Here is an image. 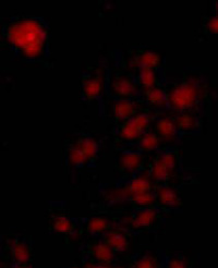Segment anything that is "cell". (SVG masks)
I'll return each instance as SVG.
<instances>
[{
	"label": "cell",
	"mask_w": 218,
	"mask_h": 268,
	"mask_svg": "<svg viewBox=\"0 0 218 268\" xmlns=\"http://www.w3.org/2000/svg\"><path fill=\"white\" fill-rule=\"evenodd\" d=\"M9 38L14 45L23 48L26 55L33 57L40 54L45 39V32L34 21H23L11 26Z\"/></svg>",
	"instance_id": "6da1fadb"
},
{
	"label": "cell",
	"mask_w": 218,
	"mask_h": 268,
	"mask_svg": "<svg viewBox=\"0 0 218 268\" xmlns=\"http://www.w3.org/2000/svg\"><path fill=\"white\" fill-rule=\"evenodd\" d=\"M196 98V89L191 84H183L172 94V102L178 108H185L192 105Z\"/></svg>",
	"instance_id": "7a4b0ae2"
},
{
	"label": "cell",
	"mask_w": 218,
	"mask_h": 268,
	"mask_svg": "<svg viewBox=\"0 0 218 268\" xmlns=\"http://www.w3.org/2000/svg\"><path fill=\"white\" fill-rule=\"evenodd\" d=\"M10 245H11V252L14 260L17 261L18 264L25 265L30 260V252L29 249L26 248V245L23 243L15 242V241H12Z\"/></svg>",
	"instance_id": "3957f363"
},
{
	"label": "cell",
	"mask_w": 218,
	"mask_h": 268,
	"mask_svg": "<svg viewBox=\"0 0 218 268\" xmlns=\"http://www.w3.org/2000/svg\"><path fill=\"white\" fill-rule=\"evenodd\" d=\"M93 254L96 259L104 264H107L114 257L113 250L107 243H98L93 248Z\"/></svg>",
	"instance_id": "277c9868"
},
{
	"label": "cell",
	"mask_w": 218,
	"mask_h": 268,
	"mask_svg": "<svg viewBox=\"0 0 218 268\" xmlns=\"http://www.w3.org/2000/svg\"><path fill=\"white\" fill-rule=\"evenodd\" d=\"M107 242L111 249H115L119 252H125L128 248V242L125 235L118 232H110L107 235Z\"/></svg>",
	"instance_id": "5b68a950"
},
{
	"label": "cell",
	"mask_w": 218,
	"mask_h": 268,
	"mask_svg": "<svg viewBox=\"0 0 218 268\" xmlns=\"http://www.w3.org/2000/svg\"><path fill=\"white\" fill-rule=\"evenodd\" d=\"M159 198H161V202L167 206H177L179 204L178 195L170 188L159 189Z\"/></svg>",
	"instance_id": "8992f818"
},
{
	"label": "cell",
	"mask_w": 218,
	"mask_h": 268,
	"mask_svg": "<svg viewBox=\"0 0 218 268\" xmlns=\"http://www.w3.org/2000/svg\"><path fill=\"white\" fill-rule=\"evenodd\" d=\"M155 212L153 209H145V211L141 212L139 215H137L136 218L133 220V227L136 228H141V227H146V226L151 225L154 219H155Z\"/></svg>",
	"instance_id": "52a82bcc"
},
{
	"label": "cell",
	"mask_w": 218,
	"mask_h": 268,
	"mask_svg": "<svg viewBox=\"0 0 218 268\" xmlns=\"http://www.w3.org/2000/svg\"><path fill=\"white\" fill-rule=\"evenodd\" d=\"M150 190V182L147 181L145 178H137L135 180L131 182L129 188L127 189V192L134 195L137 193H143V192H148Z\"/></svg>",
	"instance_id": "ba28073f"
},
{
	"label": "cell",
	"mask_w": 218,
	"mask_h": 268,
	"mask_svg": "<svg viewBox=\"0 0 218 268\" xmlns=\"http://www.w3.org/2000/svg\"><path fill=\"white\" fill-rule=\"evenodd\" d=\"M141 162L140 156L136 153H127L121 158V165L127 170H134Z\"/></svg>",
	"instance_id": "9c48e42d"
},
{
	"label": "cell",
	"mask_w": 218,
	"mask_h": 268,
	"mask_svg": "<svg viewBox=\"0 0 218 268\" xmlns=\"http://www.w3.org/2000/svg\"><path fill=\"white\" fill-rule=\"evenodd\" d=\"M132 113H133V105L129 102L122 101L116 105L115 114L117 117L120 119H125L127 117H129Z\"/></svg>",
	"instance_id": "30bf717a"
},
{
	"label": "cell",
	"mask_w": 218,
	"mask_h": 268,
	"mask_svg": "<svg viewBox=\"0 0 218 268\" xmlns=\"http://www.w3.org/2000/svg\"><path fill=\"white\" fill-rule=\"evenodd\" d=\"M79 146L81 147V150L83 151V153L87 156V159L92 158V157H94L95 154L97 153V144L91 139L83 140L81 143L79 144Z\"/></svg>",
	"instance_id": "8fae6325"
},
{
	"label": "cell",
	"mask_w": 218,
	"mask_h": 268,
	"mask_svg": "<svg viewBox=\"0 0 218 268\" xmlns=\"http://www.w3.org/2000/svg\"><path fill=\"white\" fill-rule=\"evenodd\" d=\"M158 61L159 57L154 52H145L139 58V65L142 68H148V69L155 67L158 64Z\"/></svg>",
	"instance_id": "7c38bea8"
},
{
	"label": "cell",
	"mask_w": 218,
	"mask_h": 268,
	"mask_svg": "<svg viewBox=\"0 0 218 268\" xmlns=\"http://www.w3.org/2000/svg\"><path fill=\"white\" fill-rule=\"evenodd\" d=\"M102 88V83L98 78H92V80H88L84 83V89L85 93L88 97H94L98 95V93Z\"/></svg>",
	"instance_id": "4fadbf2b"
},
{
	"label": "cell",
	"mask_w": 218,
	"mask_h": 268,
	"mask_svg": "<svg viewBox=\"0 0 218 268\" xmlns=\"http://www.w3.org/2000/svg\"><path fill=\"white\" fill-rule=\"evenodd\" d=\"M115 89L121 95H130V94H133L135 92L133 85L126 78H120V80L116 81Z\"/></svg>",
	"instance_id": "5bb4252c"
},
{
	"label": "cell",
	"mask_w": 218,
	"mask_h": 268,
	"mask_svg": "<svg viewBox=\"0 0 218 268\" xmlns=\"http://www.w3.org/2000/svg\"><path fill=\"white\" fill-rule=\"evenodd\" d=\"M87 160V156L84 155L83 151L81 150V147L79 146V144L72 147L70 151V161L72 165H81L84 164Z\"/></svg>",
	"instance_id": "9a60e30c"
},
{
	"label": "cell",
	"mask_w": 218,
	"mask_h": 268,
	"mask_svg": "<svg viewBox=\"0 0 218 268\" xmlns=\"http://www.w3.org/2000/svg\"><path fill=\"white\" fill-rule=\"evenodd\" d=\"M158 129L161 133L166 136V138H172V136L176 132V128H174V123L170 121L169 119H164L158 123Z\"/></svg>",
	"instance_id": "2e32d148"
},
{
	"label": "cell",
	"mask_w": 218,
	"mask_h": 268,
	"mask_svg": "<svg viewBox=\"0 0 218 268\" xmlns=\"http://www.w3.org/2000/svg\"><path fill=\"white\" fill-rule=\"evenodd\" d=\"M141 131L139 128L136 127V124L133 122V120H130L126 127L122 129V136L126 139H134L137 135L141 133Z\"/></svg>",
	"instance_id": "e0dca14e"
},
{
	"label": "cell",
	"mask_w": 218,
	"mask_h": 268,
	"mask_svg": "<svg viewBox=\"0 0 218 268\" xmlns=\"http://www.w3.org/2000/svg\"><path fill=\"white\" fill-rule=\"evenodd\" d=\"M153 176L157 180H165L169 176V170L167 169L165 165L161 160L156 161L153 167Z\"/></svg>",
	"instance_id": "ac0fdd59"
},
{
	"label": "cell",
	"mask_w": 218,
	"mask_h": 268,
	"mask_svg": "<svg viewBox=\"0 0 218 268\" xmlns=\"http://www.w3.org/2000/svg\"><path fill=\"white\" fill-rule=\"evenodd\" d=\"M54 228L56 231H58V232L67 233L71 230V224L68 220V218L63 217V216H59L55 219Z\"/></svg>",
	"instance_id": "d6986e66"
},
{
	"label": "cell",
	"mask_w": 218,
	"mask_h": 268,
	"mask_svg": "<svg viewBox=\"0 0 218 268\" xmlns=\"http://www.w3.org/2000/svg\"><path fill=\"white\" fill-rule=\"evenodd\" d=\"M107 226H108L107 220H105L103 218H94L88 224V230L93 233L99 232V231L105 230Z\"/></svg>",
	"instance_id": "ffe728a7"
},
{
	"label": "cell",
	"mask_w": 218,
	"mask_h": 268,
	"mask_svg": "<svg viewBox=\"0 0 218 268\" xmlns=\"http://www.w3.org/2000/svg\"><path fill=\"white\" fill-rule=\"evenodd\" d=\"M141 81L147 87H152L154 84V72L148 68H142L141 70Z\"/></svg>",
	"instance_id": "44dd1931"
},
{
	"label": "cell",
	"mask_w": 218,
	"mask_h": 268,
	"mask_svg": "<svg viewBox=\"0 0 218 268\" xmlns=\"http://www.w3.org/2000/svg\"><path fill=\"white\" fill-rule=\"evenodd\" d=\"M148 99L154 104H164L166 101V97H165V94L161 89L153 88L148 92Z\"/></svg>",
	"instance_id": "7402d4cb"
},
{
	"label": "cell",
	"mask_w": 218,
	"mask_h": 268,
	"mask_svg": "<svg viewBox=\"0 0 218 268\" xmlns=\"http://www.w3.org/2000/svg\"><path fill=\"white\" fill-rule=\"evenodd\" d=\"M158 145V140L154 134H146L142 140V147L145 150H155Z\"/></svg>",
	"instance_id": "603a6c76"
},
{
	"label": "cell",
	"mask_w": 218,
	"mask_h": 268,
	"mask_svg": "<svg viewBox=\"0 0 218 268\" xmlns=\"http://www.w3.org/2000/svg\"><path fill=\"white\" fill-rule=\"evenodd\" d=\"M132 197H133L134 202H136L140 205H148L152 202H154V196L148 192L137 193V194H134V195H132Z\"/></svg>",
	"instance_id": "cb8c5ba5"
},
{
	"label": "cell",
	"mask_w": 218,
	"mask_h": 268,
	"mask_svg": "<svg viewBox=\"0 0 218 268\" xmlns=\"http://www.w3.org/2000/svg\"><path fill=\"white\" fill-rule=\"evenodd\" d=\"M135 268H157V266L151 256H144L136 263Z\"/></svg>",
	"instance_id": "d4e9b609"
},
{
	"label": "cell",
	"mask_w": 218,
	"mask_h": 268,
	"mask_svg": "<svg viewBox=\"0 0 218 268\" xmlns=\"http://www.w3.org/2000/svg\"><path fill=\"white\" fill-rule=\"evenodd\" d=\"M178 122L180 124V127L183 129H191L195 125L194 119L191 118L190 115H181V117L178 119Z\"/></svg>",
	"instance_id": "484cf974"
},
{
	"label": "cell",
	"mask_w": 218,
	"mask_h": 268,
	"mask_svg": "<svg viewBox=\"0 0 218 268\" xmlns=\"http://www.w3.org/2000/svg\"><path fill=\"white\" fill-rule=\"evenodd\" d=\"M159 160L163 162V164L165 165V167H166L169 171L174 169V164H176V162H174V156L172 154H165Z\"/></svg>",
	"instance_id": "4316f807"
},
{
	"label": "cell",
	"mask_w": 218,
	"mask_h": 268,
	"mask_svg": "<svg viewBox=\"0 0 218 268\" xmlns=\"http://www.w3.org/2000/svg\"><path fill=\"white\" fill-rule=\"evenodd\" d=\"M132 120H133V122L136 124V127L139 128L140 130L144 129L148 123V118L146 117L145 115H139L137 117L133 118Z\"/></svg>",
	"instance_id": "83f0119b"
},
{
	"label": "cell",
	"mask_w": 218,
	"mask_h": 268,
	"mask_svg": "<svg viewBox=\"0 0 218 268\" xmlns=\"http://www.w3.org/2000/svg\"><path fill=\"white\" fill-rule=\"evenodd\" d=\"M169 268H188V267L187 264H185V262H183L182 260L176 259L169 263Z\"/></svg>",
	"instance_id": "f1b7e54d"
},
{
	"label": "cell",
	"mask_w": 218,
	"mask_h": 268,
	"mask_svg": "<svg viewBox=\"0 0 218 268\" xmlns=\"http://www.w3.org/2000/svg\"><path fill=\"white\" fill-rule=\"evenodd\" d=\"M87 268H111L107 264H104V263H99V264H91L87 265Z\"/></svg>",
	"instance_id": "f546056e"
},
{
	"label": "cell",
	"mask_w": 218,
	"mask_h": 268,
	"mask_svg": "<svg viewBox=\"0 0 218 268\" xmlns=\"http://www.w3.org/2000/svg\"><path fill=\"white\" fill-rule=\"evenodd\" d=\"M210 28L213 31V32H217V19H212L210 22Z\"/></svg>",
	"instance_id": "4dcf8cb0"
},
{
	"label": "cell",
	"mask_w": 218,
	"mask_h": 268,
	"mask_svg": "<svg viewBox=\"0 0 218 268\" xmlns=\"http://www.w3.org/2000/svg\"><path fill=\"white\" fill-rule=\"evenodd\" d=\"M14 268H32L31 266H26V265H20V264H17L14 266Z\"/></svg>",
	"instance_id": "1f68e13d"
},
{
	"label": "cell",
	"mask_w": 218,
	"mask_h": 268,
	"mask_svg": "<svg viewBox=\"0 0 218 268\" xmlns=\"http://www.w3.org/2000/svg\"><path fill=\"white\" fill-rule=\"evenodd\" d=\"M73 268H78V267H73Z\"/></svg>",
	"instance_id": "d6a6232c"
}]
</instances>
